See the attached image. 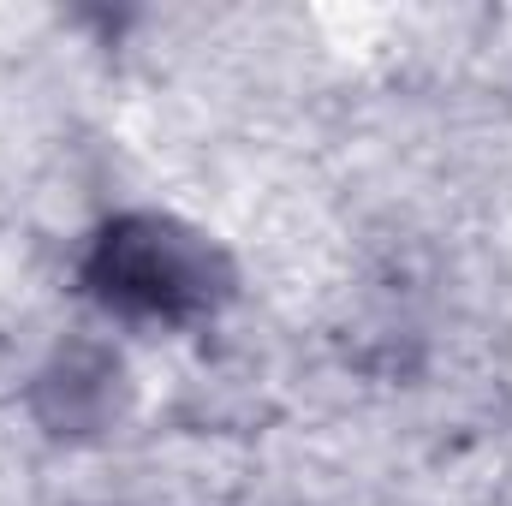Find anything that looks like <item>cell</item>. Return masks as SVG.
<instances>
[{
    "label": "cell",
    "instance_id": "obj_1",
    "mask_svg": "<svg viewBox=\"0 0 512 506\" xmlns=\"http://www.w3.org/2000/svg\"><path fill=\"white\" fill-rule=\"evenodd\" d=\"M90 286L96 298H108L114 310H131V316H197L209 310L221 292H227V262L221 251L167 221V215H126L114 221L96 251H90Z\"/></svg>",
    "mask_w": 512,
    "mask_h": 506
}]
</instances>
